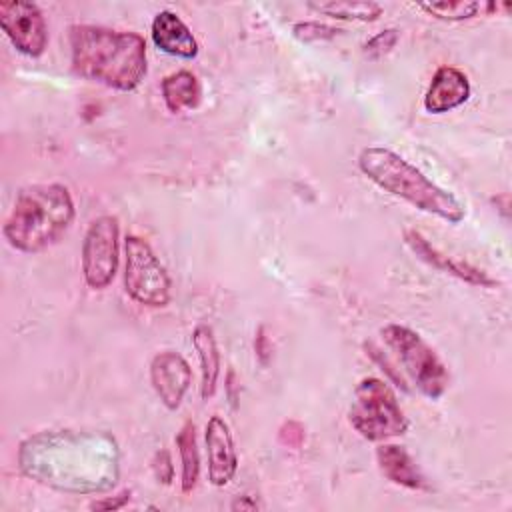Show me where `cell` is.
Listing matches in <instances>:
<instances>
[{
  "label": "cell",
  "instance_id": "obj_1",
  "mask_svg": "<svg viewBox=\"0 0 512 512\" xmlns=\"http://www.w3.org/2000/svg\"><path fill=\"white\" fill-rule=\"evenodd\" d=\"M18 466L28 478L62 492H106L118 480L120 452L106 432L44 430L20 444Z\"/></svg>",
  "mask_w": 512,
  "mask_h": 512
},
{
  "label": "cell",
  "instance_id": "obj_2",
  "mask_svg": "<svg viewBox=\"0 0 512 512\" xmlns=\"http://www.w3.org/2000/svg\"><path fill=\"white\" fill-rule=\"evenodd\" d=\"M68 42L72 70L86 80L130 92L146 76V42L136 32L74 24Z\"/></svg>",
  "mask_w": 512,
  "mask_h": 512
},
{
  "label": "cell",
  "instance_id": "obj_3",
  "mask_svg": "<svg viewBox=\"0 0 512 512\" xmlns=\"http://www.w3.org/2000/svg\"><path fill=\"white\" fill-rule=\"evenodd\" d=\"M360 172L384 192L406 200L414 208L450 224L464 220V204L448 190L434 184L422 170L384 146H368L358 154Z\"/></svg>",
  "mask_w": 512,
  "mask_h": 512
},
{
  "label": "cell",
  "instance_id": "obj_4",
  "mask_svg": "<svg viewBox=\"0 0 512 512\" xmlns=\"http://www.w3.org/2000/svg\"><path fill=\"white\" fill-rule=\"evenodd\" d=\"M76 214L72 194L62 184H32L18 192L4 222V238L20 252L36 254L52 246Z\"/></svg>",
  "mask_w": 512,
  "mask_h": 512
},
{
  "label": "cell",
  "instance_id": "obj_5",
  "mask_svg": "<svg viewBox=\"0 0 512 512\" xmlns=\"http://www.w3.org/2000/svg\"><path fill=\"white\" fill-rule=\"evenodd\" d=\"M350 426L370 442H382L402 436L408 430V418L394 390L380 378H362L352 394L348 410Z\"/></svg>",
  "mask_w": 512,
  "mask_h": 512
},
{
  "label": "cell",
  "instance_id": "obj_6",
  "mask_svg": "<svg viewBox=\"0 0 512 512\" xmlns=\"http://www.w3.org/2000/svg\"><path fill=\"white\" fill-rule=\"evenodd\" d=\"M384 344L396 354L412 384L430 400H438L450 386V374L436 350L412 328L388 324L380 330Z\"/></svg>",
  "mask_w": 512,
  "mask_h": 512
},
{
  "label": "cell",
  "instance_id": "obj_7",
  "mask_svg": "<svg viewBox=\"0 0 512 512\" xmlns=\"http://www.w3.org/2000/svg\"><path fill=\"white\" fill-rule=\"evenodd\" d=\"M124 288L128 296L148 308H162L170 302V276L154 254L152 246L136 236L128 234L124 240Z\"/></svg>",
  "mask_w": 512,
  "mask_h": 512
},
{
  "label": "cell",
  "instance_id": "obj_8",
  "mask_svg": "<svg viewBox=\"0 0 512 512\" xmlns=\"http://www.w3.org/2000/svg\"><path fill=\"white\" fill-rule=\"evenodd\" d=\"M120 224L104 214L90 222L82 240V274L90 288L104 290L112 284L120 260Z\"/></svg>",
  "mask_w": 512,
  "mask_h": 512
},
{
  "label": "cell",
  "instance_id": "obj_9",
  "mask_svg": "<svg viewBox=\"0 0 512 512\" xmlns=\"http://www.w3.org/2000/svg\"><path fill=\"white\" fill-rule=\"evenodd\" d=\"M0 26L20 54L36 58L46 50L48 26L36 4L18 0L0 2Z\"/></svg>",
  "mask_w": 512,
  "mask_h": 512
},
{
  "label": "cell",
  "instance_id": "obj_10",
  "mask_svg": "<svg viewBox=\"0 0 512 512\" xmlns=\"http://www.w3.org/2000/svg\"><path fill=\"white\" fill-rule=\"evenodd\" d=\"M150 382L160 402L168 410H178L192 384L190 364L182 354L162 350L150 362Z\"/></svg>",
  "mask_w": 512,
  "mask_h": 512
},
{
  "label": "cell",
  "instance_id": "obj_11",
  "mask_svg": "<svg viewBox=\"0 0 512 512\" xmlns=\"http://www.w3.org/2000/svg\"><path fill=\"white\" fill-rule=\"evenodd\" d=\"M204 440L208 458V480L214 486H226L238 470V454L226 420L214 414L206 424Z\"/></svg>",
  "mask_w": 512,
  "mask_h": 512
},
{
  "label": "cell",
  "instance_id": "obj_12",
  "mask_svg": "<svg viewBox=\"0 0 512 512\" xmlns=\"http://www.w3.org/2000/svg\"><path fill=\"white\" fill-rule=\"evenodd\" d=\"M468 76L456 66H440L424 94V108L430 114H444L462 106L470 98Z\"/></svg>",
  "mask_w": 512,
  "mask_h": 512
},
{
  "label": "cell",
  "instance_id": "obj_13",
  "mask_svg": "<svg viewBox=\"0 0 512 512\" xmlns=\"http://www.w3.org/2000/svg\"><path fill=\"white\" fill-rule=\"evenodd\" d=\"M404 240H406V244L410 246V250H412L420 260H424L426 264H430V266L436 268V270H442V272H446V274H452V276H456V278H460V280H464V282H468V284H474V286H486V288H490V286L496 284L486 272L478 270L476 266L466 264V262L452 260V258H448L446 254L438 252V250H436L420 232H416V230H406V232H404Z\"/></svg>",
  "mask_w": 512,
  "mask_h": 512
},
{
  "label": "cell",
  "instance_id": "obj_14",
  "mask_svg": "<svg viewBox=\"0 0 512 512\" xmlns=\"http://www.w3.org/2000/svg\"><path fill=\"white\" fill-rule=\"evenodd\" d=\"M150 36L156 48H160L170 56L190 60L198 54V42L194 34L184 24V20L172 10H162L154 16L150 26Z\"/></svg>",
  "mask_w": 512,
  "mask_h": 512
},
{
  "label": "cell",
  "instance_id": "obj_15",
  "mask_svg": "<svg viewBox=\"0 0 512 512\" xmlns=\"http://www.w3.org/2000/svg\"><path fill=\"white\" fill-rule=\"evenodd\" d=\"M376 462L384 478H388L392 484L408 490H428L422 470L404 446L380 444L376 448Z\"/></svg>",
  "mask_w": 512,
  "mask_h": 512
},
{
  "label": "cell",
  "instance_id": "obj_16",
  "mask_svg": "<svg viewBox=\"0 0 512 512\" xmlns=\"http://www.w3.org/2000/svg\"><path fill=\"white\" fill-rule=\"evenodd\" d=\"M192 346L200 360V396L202 400H208L214 396L220 376V348L212 328L206 324H198L192 332Z\"/></svg>",
  "mask_w": 512,
  "mask_h": 512
},
{
  "label": "cell",
  "instance_id": "obj_17",
  "mask_svg": "<svg viewBox=\"0 0 512 512\" xmlns=\"http://www.w3.org/2000/svg\"><path fill=\"white\" fill-rule=\"evenodd\" d=\"M202 88L190 70H178L168 74L162 80V98L170 112L180 114L184 110H192L200 104Z\"/></svg>",
  "mask_w": 512,
  "mask_h": 512
},
{
  "label": "cell",
  "instance_id": "obj_18",
  "mask_svg": "<svg viewBox=\"0 0 512 512\" xmlns=\"http://www.w3.org/2000/svg\"><path fill=\"white\" fill-rule=\"evenodd\" d=\"M176 446H178L180 464H182L180 486H182L184 494H190L196 488L198 476H200V452H198L194 422H186L180 428V432L176 436Z\"/></svg>",
  "mask_w": 512,
  "mask_h": 512
},
{
  "label": "cell",
  "instance_id": "obj_19",
  "mask_svg": "<svg viewBox=\"0 0 512 512\" xmlns=\"http://www.w3.org/2000/svg\"><path fill=\"white\" fill-rule=\"evenodd\" d=\"M312 10L326 14L336 20H358L370 22L376 20L382 8L374 2H356V0H336V2H312L308 4Z\"/></svg>",
  "mask_w": 512,
  "mask_h": 512
},
{
  "label": "cell",
  "instance_id": "obj_20",
  "mask_svg": "<svg viewBox=\"0 0 512 512\" xmlns=\"http://www.w3.org/2000/svg\"><path fill=\"white\" fill-rule=\"evenodd\" d=\"M418 8L438 20L458 22V20L474 18L482 10V4L458 0V2H426V4H418Z\"/></svg>",
  "mask_w": 512,
  "mask_h": 512
},
{
  "label": "cell",
  "instance_id": "obj_21",
  "mask_svg": "<svg viewBox=\"0 0 512 512\" xmlns=\"http://www.w3.org/2000/svg\"><path fill=\"white\" fill-rule=\"evenodd\" d=\"M338 32H342V30H336V28H330V26H324L318 22H304V24L294 26V34L306 42L320 40V38H332Z\"/></svg>",
  "mask_w": 512,
  "mask_h": 512
},
{
  "label": "cell",
  "instance_id": "obj_22",
  "mask_svg": "<svg viewBox=\"0 0 512 512\" xmlns=\"http://www.w3.org/2000/svg\"><path fill=\"white\" fill-rule=\"evenodd\" d=\"M398 36L396 30H384L380 34H376L370 42H366V54H382L388 52L394 44H396Z\"/></svg>",
  "mask_w": 512,
  "mask_h": 512
},
{
  "label": "cell",
  "instance_id": "obj_23",
  "mask_svg": "<svg viewBox=\"0 0 512 512\" xmlns=\"http://www.w3.org/2000/svg\"><path fill=\"white\" fill-rule=\"evenodd\" d=\"M154 474L160 482L164 484H170L172 480V474H174V468H172V460H170V454L166 450H160L154 458Z\"/></svg>",
  "mask_w": 512,
  "mask_h": 512
},
{
  "label": "cell",
  "instance_id": "obj_24",
  "mask_svg": "<svg viewBox=\"0 0 512 512\" xmlns=\"http://www.w3.org/2000/svg\"><path fill=\"white\" fill-rule=\"evenodd\" d=\"M130 500V492H122L118 498H104V500H98L92 504L94 510H118L122 508L126 502Z\"/></svg>",
  "mask_w": 512,
  "mask_h": 512
}]
</instances>
